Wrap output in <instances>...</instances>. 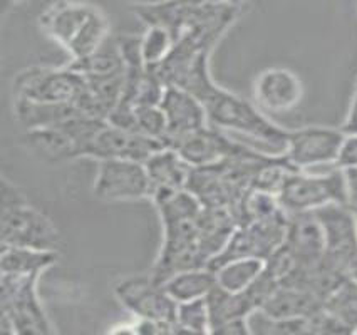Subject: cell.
Segmentation results:
<instances>
[{"instance_id":"cell-1","label":"cell","mask_w":357,"mask_h":335,"mask_svg":"<svg viewBox=\"0 0 357 335\" xmlns=\"http://www.w3.org/2000/svg\"><path fill=\"white\" fill-rule=\"evenodd\" d=\"M245 7L234 2H165L136 3L131 10L144 26L168 29L176 42L213 52Z\"/></svg>"},{"instance_id":"cell-2","label":"cell","mask_w":357,"mask_h":335,"mask_svg":"<svg viewBox=\"0 0 357 335\" xmlns=\"http://www.w3.org/2000/svg\"><path fill=\"white\" fill-rule=\"evenodd\" d=\"M43 34L61 45L70 61H81L99 52L109 36L105 12L91 3L56 2L39 17Z\"/></svg>"},{"instance_id":"cell-3","label":"cell","mask_w":357,"mask_h":335,"mask_svg":"<svg viewBox=\"0 0 357 335\" xmlns=\"http://www.w3.org/2000/svg\"><path fill=\"white\" fill-rule=\"evenodd\" d=\"M0 198V233L2 247L31 248L39 251L61 254L62 237L56 223L37 206L12 181L2 178Z\"/></svg>"},{"instance_id":"cell-4","label":"cell","mask_w":357,"mask_h":335,"mask_svg":"<svg viewBox=\"0 0 357 335\" xmlns=\"http://www.w3.org/2000/svg\"><path fill=\"white\" fill-rule=\"evenodd\" d=\"M203 106L208 116V124L220 131L248 136L265 146L277 150L279 155L287 146L290 130L273 123L253 102L222 86L206 99Z\"/></svg>"},{"instance_id":"cell-5","label":"cell","mask_w":357,"mask_h":335,"mask_svg":"<svg viewBox=\"0 0 357 335\" xmlns=\"http://www.w3.org/2000/svg\"><path fill=\"white\" fill-rule=\"evenodd\" d=\"M279 203L287 215L315 213L332 205L346 206V180L340 169L324 175L292 171L282 186Z\"/></svg>"},{"instance_id":"cell-6","label":"cell","mask_w":357,"mask_h":335,"mask_svg":"<svg viewBox=\"0 0 357 335\" xmlns=\"http://www.w3.org/2000/svg\"><path fill=\"white\" fill-rule=\"evenodd\" d=\"M37 285V276L2 275V317L15 335H56Z\"/></svg>"},{"instance_id":"cell-7","label":"cell","mask_w":357,"mask_h":335,"mask_svg":"<svg viewBox=\"0 0 357 335\" xmlns=\"http://www.w3.org/2000/svg\"><path fill=\"white\" fill-rule=\"evenodd\" d=\"M82 77L64 68H32L20 71L14 79V99L36 104H76L82 93Z\"/></svg>"},{"instance_id":"cell-8","label":"cell","mask_w":357,"mask_h":335,"mask_svg":"<svg viewBox=\"0 0 357 335\" xmlns=\"http://www.w3.org/2000/svg\"><path fill=\"white\" fill-rule=\"evenodd\" d=\"M324 231V263L344 279L357 280V220L347 206L332 205L314 213Z\"/></svg>"},{"instance_id":"cell-9","label":"cell","mask_w":357,"mask_h":335,"mask_svg":"<svg viewBox=\"0 0 357 335\" xmlns=\"http://www.w3.org/2000/svg\"><path fill=\"white\" fill-rule=\"evenodd\" d=\"M113 292L118 304L126 309L131 317L176 327L178 304L151 275L124 276L116 282Z\"/></svg>"},{"instance_id":"cell-10","label":"cell","mask_w":357,"mask_h":335,"mask_svg":"<svg viewBox=\"0 0 357 335\" xmlns=\"http://www.w3.org/2000/svg\"><path fill=\"white\" fill-rule=\"evenodd\" d=\"M93 193L106 203L149 200L151 186L146 166L138 161H99Z\"/></svg>"},{"instance_id":"cell-11","label":"cell","mask_w":357,"mask_h":335,"mask_svg":"<svg viewBox=\"0 0 357 335\" xmlns=\"http://www.w3.org/2000/svg\"><path fill=\"white\" fill-rule=\"evenodd\" d=\"M344 139H346V134L340 127H297V130H290L287 146L282 155L297 171H305L309 168L324 166V164L335 166Z\"/></svg>"},{"instance_id":"cell-12","label":"cell","mask_w":357,"mask_h":335,"mask_svg":"<svg viewBox=\"0 0 357 335\" xmlns=\"http://www.w3.org/2000/svg\"><path fill=\"white\" fill-rule=\"evenodd\" d=\"M168 148L176 151L181 159L192 168L213 166V164L225 163L228 159L245 158V156L255 153V150L236 143L225 132L210 126V124L174 139Z\"/></svg>"},{"instance_id":"cell-13","label":"cell","mask_w":357,"mask_h":335,"mask_svg":"<svg viewBox=\"0 0 357 335\" xmlns=\"http://www.w3.org/2000/svg\"><path fill=\"white\" fill-rule=\"evenodd\" d=\"M161 148H165V144L156 139L135 131L121 130L106 121L98 127V131L91 138L84 158L94 159L98 163L114 159L146 163Z\"/></svg>"},{"instance_id":"cell-14","label":"cell","mask_w":357,"mask_h":335,"mask_svg":"<svg viewBox=\"0 0 357 335\" xmlns=\"http://www.w3.org/2000/svg\"><path fill=\"white\" fill-rule=\"evenodd\" d=\"M253 104L265 114H287L304 99V84L287 68H268L253 81Z\"/></svg>"},{"instance_id":"cell-15","label":"cell","mask_w":357,"mask_h":335,"mask_svg":"<svg viewBox=\"0 0 357 335\" xmlns=\"http://www.w3.org/2000/svg\"><path fill=\"white\" fill-rule=\"evenodd\" d=\"M160 107L168 123L166 146L181 136L208 126V116L203 102L176 86H166Z\"/></svg>"},{"instance_id":"cell-16","label":"cell","mask_w":357,"mask_h":335,"mask_svg":"<svg viewBox=\"0 0 357 335\" xmlns=\"http://www.w3.org/2000/svg\"><path fill=\"white\" fill-rule=\"evenodd\" d=\"M324 231L314 213L289 215L284 247L296 262V268H310L324 258Z\"/></svg>"},{"instance_id":"cell-17","label":"cell","mask_w":357,"mask_h":335,"mask_svg":"<svg viewBox=\"0 0 357 335\" xmlns=\"http://www.w3.org/2000/svg\"><path fill=\"white\" fill-rule=\"evenodd\" d=\"M144 166H146L149 186H151V198L161 193L186 189L193 169L181 159V156L176 151L168 146L156 151L144 163Z\"/></svg>"},{"instance_id":"cell-18","label":"cell","mask_w":357,"mask_h":335,"mask_svg":"<svg viewBox=\"0 0 357 335\" xmlns=\"http://www.w3.org/2000/svg\"><path fill=\"white\" fill-rule=\"evenodd\" d=\"M324 309V302L314 293L296 285L280 283L271 299L265 302L260 313L273 320L284 318H309Z\"/></svg>"},{"instance_id":"cell-19","label":"cell","mask_w":357,"mask_h":335,"mask_svg":"<svg viewBox=\"0 0 357 335\" xmlns=\"http://www.w3.org/2000/svg\"><path fill=\"white\" fill-rule=\"evenodd\" d=\"M206 304H208L210 310L211 329L235 320H247L253 313L259 312V305L255 304L250 292L245 290L242 293H230L220 288L218 285L206 297Z\"/></svg>"},{"instance_id":"cell-20","label":"cell","mask_w":357,"mask_h":335,"mask_svg":"<svg viewBox=\"0 0 357 335\" xmlns=\"http://www.w3.org/2000/svg\"><path fill=\"white\" fill-rule=\"evenodd\" d=\"M59 256L61 254H54V251L2 247L0 270H2V275L37 276V279H40L49 268H52L54 265L59 262Z\"/></svg>"},{"instance_id":"cell-21","label":"cell","mask_w":357,"mask_h":335,"mask_svg":"<svg viewBox=\"0 0 357 335\" xmlns=\"http://www.w3.org/2000/svg\"><path fill=\"white\" fill-rule=\"evenodd\" d=\"M163 287L168 295L180 305L206 299L217 287V279L208 267L195 268V270H186L173 275L172 279L166 280Z\"/></svg>"},{"instance_id":"cell-22","label":"cell","mask_w":357,"mask_h":335,"mask_svg":"<svg viewBox=\"0 0 357 335\" xmlns=\"http://www.w3.org/2000/svg\"><path fill=\"white\" fill-rule=\"evenodd\" d=\"M265 270V262L260 258H235L215 267L213 274L217 285L230 293H242L252 287Z\"/></svg>"},{"instance_id":"cell-23","label":"cell","mask_w":357,"mask_h":335,"mask_svg":"<svg viewBox=\"0 0 357 335\" xmlns=\"http://www.w3.org/2000/svg\"><path fill=\"white\" fill-rule=\"evenodd\" d=\"M176 39L168 29L160 26H146L139 36V54L148 69H155L172 56Z\"/></svg>"},{"instance_id":"cell-24","label":"cell","mask_w":357,"mask_h":335,"mask_svg":"<svg viewBox=\"0 0 357 335\" xmlns=\"http://www.w3.org/2000/svg\"><path fill=\"white\" fill-rule=\"evenodd\" d=\"M176 329L197 335H208L211 330V320L206 299L178 305Z\"/></svg>"},{"instance_id":"cell-25","label":"cell","mask_w":357,"mask_h":335,"mask_svg":"<svg viewBox=\"0 0 357 335\" xmlns=\"http://www.w3.org/2000/svg\"><path fill=\"white\" fill-rule=\"evenodd\" d=\"M173 329L174 327L132 317L131 320L118 322V324L111 325L106 335H169L173 332Z\"/></svg>"},{"instance_id":"cell-26","label":"cell","mask_w":357,"mask_h":335,"mask_svg":"<svg viewBox=\"0 0 357 335\" xmlns=\"http://www.w3.org/2000/svg\"><path fill=\"white\" fill-rule=\"evenodd\" d=\"M335 168L340 169V171L357 169V136H346Z\"/></svg>"},{"instance_id":"cell-27","label":"cell","mask_w":357,"mask_h":335,"mask_svg":"<svg viewBox=\"0 0 357 335\" xmlns=\"http://www.w3.org/2000/svg\"><path fill=\"white\" fill-rule=\"evenodd\" d=\"M342 173L346 180V206L357 220V169H346Z\"/></svg>"},{"instance_id":"cell-28","label":"cell","mask_w":357,"mask_h":335,"mask_svg":"<svg viewBox=\"0 0 357 335\" xmlns=\"http://www.w3.org/2000/svg\"><path fill=\"white\" fill-rule=\"evenodd\" d=\"M208 335H253L250 329V322L247 320H235L230 324L215 327L210 330Z\"/></svg>"},{"instance_id":"cell-29","label":"cell","mask_w":357,"mask_h":335,"mask_svg":"<svg viewBox=\"0 0 357 335\" xmlns=\"http://www.w3.org/2000/svg\"><path fill=\"white\" fill-rule=\"evenodd\" d=\"M340 130L346 136H357V81L354 86V93H352L351 102H349L347 116L344 119Z\"/></svg>"},{"instance_id":"cell-30","label":"cell","mask_w":357,"mask_h":335,"mask_svg":"<svg viewBox=\"0 0 357 335\" xmlns=\"http://www.w3.org/2000/svg\"><path fill=\"white\" fill-rule=\"evenodd\" d=\"M0 335H15L9 324V320H7L6 317H2V329H0Z\"/></svg>"},{"instance_id":"cell-31","label":"cell","mask_w":357,"mask_h":335,"mask_svg":"<svg viewBox=\"0 0 357 335\" xmlns=\"http://www.w3.org/2000/svg\"><path fill=\"white\" fill-rule=\"evenodd\" d=\"M352 335H357V329H354V330H352Z\"/></svg>"},{"instance_id":"cell-32","label":"cell","mask_w":357,"mask_h":335,"mask_svg":"<svg viewBox=\"0 0 357 335\" xmlns=\"http://www.w3.org/2000/svg\"><path fill=\"white\" fill-rule=\"evenodd\" d=\"M347 335H352V334H347Z\"/></svg>"}]
</instances>
